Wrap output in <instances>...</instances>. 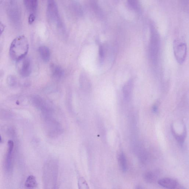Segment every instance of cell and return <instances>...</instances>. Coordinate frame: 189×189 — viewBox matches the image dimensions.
Returning <instances> with one entry per match:
<instances>
[{
	"label": "cell",
	"mask_w": 189,
	"mask_h": 189,
	"mask_svg": "<svg viewBox=\"0 0 189 189\" xmlns=\"http://www.w3.org/2000/svg\"><path fill=\"white\" fill-rule=\"evenodd\" d=\"M158 184L163 187L168 189L179 188L178 183L176 180L171 178H164L158 181Z\"/></svg>",
	"instance_id": "4"
},
{
	"label": "cell",
	"mask_w": 189,
	"mask_h": 189,
	"mask_svg": "<svg viewBox=\"0 0 189 189\" xmlns=\"http://www.w3.org/2000/svg\"><path fill=\"white\" fill-rule=\"evenodd\" d=\"M119 162L120 168L122 169L123 172H126L127 169V164L126 157L123 153L119 155Z\"/></svg>",
	"instance_id": "10"
},
{
	"label": "cell",
	"mask_w": 189,
	"mask_h": 189,
	"mask_svg": "<svg viewBox=\"0 0 189 189\" xmlns=\"http://www.w3.org/2000/svg\"><path fill=\"white\" fill-rule=\"evenodd\" d=\"M99 55L101 59H102L104 57V53L103 50V48L102 46H100L99 47Z\"/></svg>",
	"instance_id": "17"
},
{
	"label": "cell",
	"mask_w": 189,
	"mask_h": 189,
	"mask_svg": "<svg viewBox=\"0 0 189 189\" xmlns=\"http://www.w3.org/2000/svg\"><path fill=\"white\" fill-rule=\"evenodd\" d=\"M51 70L53 76L56 78H59L62 77L64 74V70L62 68L54 64L51 66Z\"/></svg>",
	"instance_id": "7"
},
{
	"label": "cell",
	"mask_w": 189,
	"mask_h": 189,
	"mask_svg": "<svg viewBox=\"0 0 189 189\" xmlns=\"http://www.w3.org/2000/svg\"><path fill=\"white\" fill-rule=\"evenodd\" d=\"M17 62L18 70L21 76L24 77L29 76L31 71V63L29 59L25 57Z\"/></svg>",
	"instance_id": "3"
},
{
	"label": "cell",
	"mask_w": 189,
	"mask_h": 189,
	"mask_svg": "<svg viewBox=\"0 0 189 189\" xmlns=\"http://www.w3.org/2000/svg\"><path fill=\"white\" fill-rule=\"evenodd\" d=\"M35 14L31 13L29 15L28 22L29 24H32L35 21Z\"/></svg>",
	"instance_id": "15"
},
{
	"label": "cell",
	"mask_w": 189,
	"mask_h": 189,
	"mask_svg": "<svg viewBox=\"0 0 189 189\" xmlns=\"http://www.w3.org/2000/svg\"><path fill=\"white\" fill-rule=\"evenodd\" d=\"M78 186L79 188L80 189H89V187L86 181L83 177L79 179L78 181Z\"/></svg>",
	"instance_id": "13"
},
{
	"label": "cell",
	"mask_w": 189,
	"mask_h": 189,
	"mask_svg": "<svg viewBox=\"0 0 189 189\" xmlns=\"http://www.w3.org/2000/svg\"><path fill=\"white\" fill-rule=\"evenodd\" d=\"M173 50L175 58L178 62L182 64L186 59L187 47L186 44L183 43H174Z\"/></svg>",
	"instance_id": "2"
},
{
	"label": "cell",
	"mask_w": 189,
	"mask_h": 189,
	"mask_svg": "<svg viewBox=\"0 0 189 189\" xmlns=\"http://www.w3.org/2000/svg\"><path fill=\"white\" fill-rule=\"evenodd\" d=\"M25 186L28 188H34L37 186V182L35 178L33 176L28 177L25 182Z\"/></svg>",
	"instance_id": "11"
},
{
	"label": "cell",
	"mask_w": 189,
	"mask_h": 189,
	"mask_svg": "<svg viewBox=\"0 0 189 189\" xmlns=\"http://www.w3.org/2000/svg\"><path fill=\"white\" fill-rule=\"evenodd\" d=\"M2 141V138H1V136H0V142H1Z\"/></svg>",
	"instance_id": "21"
},
{
	"label": "cell",
	"mask_w": 189,
	"mask_h": 189,
	"mask_svg": "<svg viewBox=\"0 0 189 189\" xmlns=\"http://www.w3.org/2000/svg\"><path fill=\"white\" fill-rule=\"evenodd\" d=\"M80 85L83 89L85 90H89L90 89L91 85L90 81L86 75L81 74L79 79Z\"/></svg>",
	"instance_id": "9"
},
{
	"label": "cell",
	"mask_w": 189,
	"mask_h": 189,
	"mask_svg": "<svg viewBox=\"0 0 189 189\" xmlns=\"http://www.w3.org/2000/svg\"><path fill=\"white\" fill-rule=\"evenodd\" d=\"M11 78V81H13V79L12 77ZM9 82H10L11 85H12V84H13V83H12V81H9Z\"/></svg>",
	"instance_id": "20"
},
{
	"label": "cell",
	"mask_w": 189,
	"mask_h": 189,
	"mask_svg": "<svg viewBox=\"0 0 189 189\" xmlns=\"http://www.w3.org/2000/svg\"><path fill=\"white\" fill-rule=\"evenodd\" d=\"M39 51L43 60L45 62L48 61L50 57V51L48 48L45 46H41L39 47Z\"/></svg>",
	"instance_id": "8"
},
{
	"label": "cell",
	"mask_w": 189,
	"mask_h": 189,
	"mask_svg": "<svg viewBox=\"0 0 189 189\" xmlns=\"http://www.w3.org/2000/svg\"><path fill=\"white\" fill-rule=\"evenodd\" d=\"M48 13L50 18L55 19L58 16V9L54 0H48Z\"/></svg>",
	"instance_id": "5"
},
{
	"label": "cell",
	"mask_w": 189,
	"mask_h": 189,
	"mask_svg": "<svg viewBox=\"0 0 189 189\" xmlns=\"http://www.w3.org/2000/svg\"><path fill=\"white\" fill-rule=\"evenodd\" d=\"M29 45L27 40L24 35L16 37L12 42L9 54L13 60L19 61L26 57L28 52Z\"/></svg>",
	"instance_id": "1"
},
{
	"label": "cell",
	"mask_w": 189,
	"mask_h": 189,
	"mask_svg": "<svg viewBox=\"0 0 189 189\" xmlns=\"http://www.w3.org/2000/svg\"><path fill=\"white\" fill-rule=\"evenodd\" d=\"M5 28V26L1 22H0V36H1L2 34L3 33V32L4 31Z\"/></svg>",
	"instance_id": "18"
},
{
	"label": "cell",
	"mask_w": 189,
	"mask_h": 189,
	"mask_svg": "<svg viewBox=\"0 0 189 189\" xmlns=\"http://www.w3.org/2000/svg\"><path fill=\"white\" fill-rule=\"evenodd\" d=\"M23 3L27 11L34 14L37 8L38 0H23Z\"/></svg>",
	"instance_id": "6"
},
{
	"label": "cell",
	"mask_w": 189,
	"mask_h": 189,
	"mask_svg": "<svg viewBox=\"0 0 189 189\" xmlns=\"http://www.w3.org/2000/svg\"><path fill=\"white\" fill-rule=\"evenodd\" d=\"M128 1L129 3H130V5L132 6L133 7V6L136 7L137 5L136 0H128Z\"/></svg>",
	"instance_id": "19"
},
{
	"label": "cell",
	"mask_w": 189,
	"mask_h": 189,
	"mask_svg": "<svg viewBox=\"0 0 189 189\" xmlns=\"http://www.w3.org/2000/svg\"><path fill=\"white\" fill-rule=\"evenodd\" d=\"M131 83L129 82L127 83V84L125 85L124 87V96L125 97H129L130 96L131 91L132 90V85Z\"/></svg>",
	"instance_id": "12"
},
{
	"label": "cell",
	"mask_w": 189,
	"mask_h": 189,
	"mask_svg": "<svg viewBox=\"0 0 189 189\" xmlns=\"http://www.w3.org/2000/svg\"><path fill=\"white\" fill-rule=\"evenodd\" d=\"M14 146V143L12 141L9 140L8 141L9 146V154H11L12 151Z\"/></svg>",
	"instance_id": "16"
},
{
	"label": "cell",
	"mask_w": 189,
	"mask_h": 189,
	"mask_svg": "<svg viewBox=\"0 0 189 189\" xmlns=\"http://www.w3.org/2000/svg\"><path fill=\"white\" fill-rule=\"evenodd\" d=\"M156 178L152 172H148L144 175V178L147 182L152 183L154 182Z\"/></svg>",
	"instance_id": "14"
}]
</instances>
